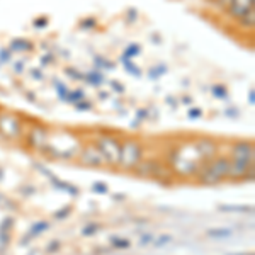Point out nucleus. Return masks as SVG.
<instances>
[{
    "mask_svg": "<svg viewBox=\"0 0 255 255\" xmlns=\"http://www.w3.org/2000/svg\"><path fill=\"white\" fill-rule=\"evenodd\" d=\"M196 150L203 158H215V155L218 151V145L213 141V139L201 138L196 141Z\"/></svg>",
    "mask_w": 255,
    "mask_h": 255,
    "instance_id": "obj_10",
    "label": "nucleus"
},
{
    "mask_svg": "<svg viewBox=\"0 0 255 255\" xmlns=\"http://www.w3.org/2000/svg\"><path fill=\"white\" fill-rule=\"evenodd\" d=\"M104 80H106V77L101 70H92V72L84 73V82L89 85H94V87H101V85L104 84Z\"/></svg>",
    "mask_w": 255,
    "mask_h": 255,
    "instance_id": "obj_13",
    "label": "nucleus"
},
{
    "mask_svg": "<svg viewBox=\"0 0 255 255\" xmlns=\"http://www.w3.org/2000/svg\"><path fill=\"white\" fill-rule=\"evenodd\" d=\"M92 191H94V192H99V194H106V192H108L109 189H108V186H106V184L96 182V184L92 186Z\"/></svg>",
    "mask_w": 255,
    "mask_h": 255,
    "instance_id": "obj_33",
    "label": "nucleus"
},
{
    "mask_svg": "<svg viewBox=\"0 0 255 255\" xmlns=\"http://www.w3.org/2000/svg\"><path fill=\"white\" fill-rule=\"evenodd\" d=\"M128 15H129V22H134V20H136V10L134 9L128 10Z\"/></svg>",
    "mask_w": 255,
    "mask_h": 255,
    "instance_id": "obj_45",
    "label": "nucleus"
},
{
    "mask_svg": "<svg viewBox=\"0 0 255 255\" xmlns=\"http://www.w3.org/2000/svg\"><path fill=\"white\" fill-rule=\"evenodd\" d=\"M111 89H113L116 94H125L126 92L125 85H123L121 82H118V80H111Z\"/></svg>",
    "mask_w": 255,
    "mask_h": 255,
    "instance_id": "obj_32",
    "label": "nucleus"
},
{
    "mask_svg": "<svg viewBox=\"0 0 255 255\" xmlns=\"http://www.w3.org/2000/svg\"><path fill=\"white\" fill-rule=\"evenodd\" d=\"M146 113H148L146 109H138V111H136V118L139 119V121H143V119H146V118H148V116H146Z\"/></svg>",
    "mask_w": 255,
    "mask_h": 255,
    "instance_id": "obj_44",
    "label": "nucleus"
},
{
    "mask_svg": "<svg viewBox=\"0 0 255 255\" xmlns=\"http://www.w3.org/2000/svg\"><path fill=\"white\" fill-rule=\"evenodd\" d=\"M84 99H87L85 97V92L82 89H75V90H68V96H67V101L65 102H68V104H79L80 101H84Z\"/></svg>",
    "mask_w": 255,
    "mask_h": 255,
    "instance_id": "obj_16",
    "label": "nucleus"
},
{
    "mask_svg": "<svg viewBox=\"0 0 255 255\" xmlns=\"http://www.w3.org/2000/svg\"><path fill=\"white\" fill-rule=\"evenodd\" d=\"M99 230H101V225H99V223H87L84 226V230H82V235H84V237H92V235H96Z\"/></svg>",
    "mask_w": 255,
    "mask_h": 255,
    "instance_id": "obj_24",
    "label": "nucleus"
},
{
    "mask_svg": "<svg viewBox=\"0 0 255 255\" xmlns=\"http://www.w3.org/2000/svg\"><path fill=\"white\" fill-rule=\"evenodd\" d=\"M167 72H168V68L165 67V65H157L155 68H150V72H148V77H150L151 80H157L162 75H165Z\"/></svg>",
    "mask_w": 255,
    "mask_h": 255,
    "instance_id": "obj_23",
    "label": "nucleus"
},
{
    "mask_svg": "<svg viewBox=\"0 0 255 255\" xmlns=\"http://www.w3.org/2000/svg\"><path fill=\"white\" fill-rule=\"evenodd\" d=\"M94 104L89 101V99H84V101H80L79 104H75V109L77 111H92Z\"/></svg>",
    "mask_w": 255,
    "mask_h": 255,
    "instance_id": "obj_30",
    "label": "nucleus"
},
{
    "mask_svg": "<svg viewBox=\"0 0 255 255\" xmlns=\"http://www.w3.org/2000/svg\"><path fill=\"white\" fill-rule=\"evenodd\" d=\"M96 146L102 153L108 165H118L119 162V151H121V143L114 136H101L96 141Z\"/></svg>",
    "mask_w": 255,
    "mask_h": 255,
    "instance_id": "obj_3",
    "label": "nucleus"
},
{
    "mask_svg": "<svg viewBox=\"0 0 255 255\" xmlns=\"http://www.w3.org/2000/svg\"><path fill=\"white\" fill-rule=\"evenodd\" d=\"M143 160V148L138 139H126L121 143V151H119V162L118 165L125 170H133L134 167Z\"/></svg>",
    "mask_w": 255,
    "mask_h": 255,
    "instance_id": "obj_2",
    "label": "nucleus"
},
{
    "mask_svg": "<svg viewBox=\"0 0 255 255\" xmlns=\"http://www.w3.org/2000/svg\"><path fill=\"white\" fill-rule=\"evenodd\" d=\"M46 250H48V254L58 252V250H60V242H58V240H53L51 244H49V245L46 247Z\"/></svg>",
    "mask_w": 255,
    "mask_h": 255,
    "instance_id": "obj_37",
    "label": "nucleus"
},
{
    "mask_svg": "<svg viewBox=\"0 0 255 255\" xmlns=\"http://www.w3.org/2000/svg\"><path fill=\"white\" fill-rule=\"evenodd\" d=\"M46 139H48V131L44 126H34L31 128L29 131V136H27V143L32 148H43L46 145Z\"/></svg>",
    "mask_w": 255,
    "mask_h": 255,
    "instance_id": "obj_9",
    "label": "nucleus"
},
{
    "mask_svg": "<svg viewBox=\"0 0 255 255\" xmlns=\"http://www.w3.org/2000/svg\"><path fill=\"white\" fill-rule=\"evenodd\" d=\"M94 63H96L97 70H101V72H104V70H114V67H116L113 61L102 58V56H96V58H94Z\"/></svg>",
    "mask_w": 255,
    "mask_h": 255,
    "instance_id": "obj_20",
    "label": "nucleus"
},
{
    "mask_svg": "<svg viewBox=\"0 0 255 255\" xmlns=\"http://www.w3.org/2000/svg\"><path fill=\"white\" fill-rule=\"evenodd\" d=\"M31 79H34V80H38V82H41V80H44V73L41 72L39 68H31Z\"/></svg>",
    "mask_w": 255,
    "mask_h": 255,
    "instance_id": "obj_35",
    "label": "nucleus"
},
{
    "mask_svg": "<svg viewBox=\"0 0 255 255\" xmlns=\"http://www.w3.org/2000/svg\"><path fill=\"white\" fill-rule=\"evenodd\" d=\"M180 101H182V104H191V102H192V99L189 97V96H184L182 99H180Z\"/></svg>",
    "mask_w": 255,
    "mask_h": 255,
    "instance_id": "obj_48",
    "label": "nucleus"
},
{
    "mask_svg": "<svg viewBox=\"0 0 255 255\" xmlns=\"http://www.w3.org/2000/svg\"><path fill=\"white\" fill-rule=\"evenodd\" d=\"M255 150L252 141H238L232 146V160L245 163H254Z\"/></svg>",
    "mask_w": 255,
    "mask_h": 255,
    "instance_id": "obj_5",
    "label": "nucleus"
},
{
    "mask_svg": "<svg viewBox=\"0 0 255 255\" xmlns=\"http://www.w3.org/2000/svg\"><path fill=\"white\" fill-rule=\"evenodd\" d=\"M211 96L215 99H220V101H226L228 99V89L221 84H216L211 87Z\"/></svg>",
    "mask_w": 255,
    "mask_h": 255,
    "instance_id": "obj_17",
    "label": "nucleus"
},
{
    "mask_svg": "<svg viewBox=\"0 0 255 255\" xmlns=\"http://www.w3.org/2000/svg\"><path fill=\"white\" fill-rule=\"evenodd\" d=\"M80 29H85V31H89V29H94V27L97 26V20L94 19V17H87V19H84V20H80Z\"/></svg>",
    "mask_w": 255,
    "mask_h": 255,
    "instance_id": "obj_26",
    "label": "nucleus"
},
{
    "mask_svg": "<svg viewBox=\"0 0 255 255\" xmlns=\"http://www.w3.org/2000/svg\"><path fill=\"white\" fill-rule=\"evenodd\" d=\"M133 170L139 177H153L155 172L158 170V165L155 162H151V160H139V163Z\"/></svg>",
    "mask_w": 255,
    "mask_h": 255,
    "instance_id": "obj_11",
    "label": "nucleus"
},
{
    "mask_svg": "<svg viewBox=\"0 0 255 255\" xmlns=\"http://www.w3.org/2000/svg\"><path fill=\"white\" fill-rule=\"evenodd\" d=\"M208 2H211V0H208Z\"/></svg>",
    "mask_w": 255,
    "mask_h": 255,
    "instance_id": "obj_49",
    "label": "nucleus"
},
{
    "mask_svg": "<svg viewBox=\"0 0 255 255\" xmlns=\"http://www.w3.org/2000/svg\"><path fill=\"white\" fill-rule=\"evenodd\" d=\"M80 163L82 165H87V167H101L106 163V160L96 145H89L80 153Z\"/></svg>",
    "mask_w": 255,
    "mask_h": 255,
    "instance_id": "obj_7",
    "label": "nucleus"
},
{
    "mask_svg": "<svg viewBox=\"0 0 255 255\" xmlns=\"http://www.w3.org/2000/svg\"><path fill=\"white\" fill-rule=\"evenodd\" d=\"M53 63V55L49 53V55H43L41 56V65L43 67H48V65H51Z\"/></svg>",
    "mask_w": 255,
    "mask_h": 255,
    "instance_id": "obj_41",
    "label": "nucleus"
},
{
    "mask_svg": "<svg viewBox=\"0 0 255 255\" xmlns=\"http://www.w3.org/2000/svg\"><path fill=\"white\" fill-rule=\"evenodd\" d=\"M201 116H203V109L196 108V109L189 111V119H199Z\"/></svg>",
    "mask_w": 255,
    "mask_h": 255,
    "instance_id": "obj_39",
    "label": "nucleus"
},
{
    "mask_svg": "<svg viewBox=\"0 0 255 255\" xmlns=\"http://www.w3.org/2000/svg\"><path fill=\"white\" fill-rule=\"evenodd\" d=\"M230 158L228 157H215L209 162L208 167H204L199 172V180L203 184H218L223 179H228Z\"/></svg>",
    "mask_w": 255,
    "mask_h": 255,
    "instance_id": "obj_1",
    "label": "nucleus"
},
{
    "mask_svg": "<svg viewBox=\"0 0 255 255\" xmlns=\"http://www.w3.org/2000/svg\"><path fill=\"white\" fill-rule=\"evenodd\" d=\"M153 240H155V237H153V235H150V233H146V235H143V237H141L139 244H141V245H148V244H151Z\"/></svg>",
    "mask_w": 255,
    "mask_h": 255,
    "instance_id": "obj_42",
    "label": "nucleus"
},
{
    "mask_svg": "<svg viewBox=\"0 0 255 255\" xmlns=\"http://www.w3.org/2000/svg\"><path fill=\"white\" fill-rule=\"evenodd\" d=\"M249 102H250V104H254V102H255V90L252 87L249 89Z\"/></svg>",
    "mask_w": 255,
    "mask_h": 255,
    "instance_id": "obj_47",
    "label": "nucleus"
},
{
    "mask_svg": "<svg viewBox=\"0 0 255 255\" xmlns=\"http://www.w3.org/2000/svg\"><path fill=\"white\" fill-rule=\"evenodd\" d=\"M111 244H113L114 249H128L129 247V242L125 240V238H118V237H113L111 238Z\"/></svg>",
    "mask_w": 255,
    "mask_h": 255,
    "instance_id": "obj_27",
    "label": "nucleus"
},
{
    "mask_svg": "<svg viewBox=\"0 0 255 255\" xmlns=\"http://www.w3.org/2000/svg\"><path fill=\"white\" fill-rule=\"evenodd\" d=\"M172 240V237L170 235H162L158 238V240H153L151 244H153L155 247H162V245H165V244H168V242Z\"/></svg>",
    "mask_w": 255,
    "mask_h": 255,
    "instance_id": "obj_36",
    "label": "nucleus"
},
{
    "mask_svg": "<svg viewBox=\"0 0 255 255\" xmlns=\"http://www.w3.org/2000/svg\"><path fill=\"white\" fill-rule=\"evenodd\" d=\"M237 22L240 24L244 29H254V26H255V9L250 10V12H247L244 17H240V19L237 20Z\"/></svg>",
    "mask_w": 255,
    "mask_h": 255,
    "instance_id": "obj_14",
    "label": "nucleus"
},
{
    "mask_svg": "<svg viewBox=\"0 0 255 255\" xmlns=\"http://www.w3.org/2000/svg\"><path fill=\"white\" fill-rule=\"evenodd\" d=\"M32 26H34L36 29H43V27L48 26V17H38V19H34Z\"/></svg>",
    "mask_w": 255,
    "mask_h": 255,
    "instance_id": "obj_34",
    "label": "nucleus"
},
{
    "mask_svg": "<svg viewBox=\"0 0 255 255\" xmlns=\"http://www.w3.org/2000/svg\"><path fill=\"white\" fill-rule=\"evenodd\" d=\"M249 174L254 175V163H245V162H237V160H230L228 179H233V180L247 179Z\"/></svg>",
    "mask_w": 255,
    "mask_h": 255,
    "instance_id": "obj_8",
    "label": "nucleus"
},
{
    "mask_svg": "<svg viewBox=\"0 0 255 255\" xmlns=\"http://www.w3.org/2000/svg\"><path fill=\"white\" fill-rule=\"evenodd\" d=\"M53 85H55V90H56V96H58L60 101H67V96H68V87L63 84V82H60V80H53Z\"/></svg>",
    "mask_w": 255,
    "mask_h": 255,
    "instance_id": "obj_18",
    "label": "nucleus"
},
{
    "mask_svg": "<svg viewBox=\"0 0 255 255\" xmlns=\"http://www.w3.org/2000/svg\"><path fill=\"white\" fill-rule=\"evenodd\" d=\"M252 208H249V206H220V211H250Z\"/></svg>",
    "mask_w": 255,
    "mask_h": 255,
    "instance_id": "obj_31",
    "label": "nucleus"
},
{
    "mask_svg": "<svg viewBox=\"0 0 255 255\" xmlns=\"http://www.w3.org/2000/svg\"><path fill=\"white\" fill-rule=\"evenodd\" d=\"M121 63L125 65L128 73H131L133 77H141V68H138L136 65L133 63V60H131V58H126V56L123 55L121 56Z\"/></svg>",
    "mask_w": 255,
    "mask_h": 255,
    "instance_id": "obj_15",
    "label": "nucleus"
},
{
    "mask_svg": "<svg viewBox=\"0 0 255 255\" xmlns=\"http://www.w3.org/2000/svg\"><path fill=\"white\" fill-rule=\"evenodd\" d=\"M49 228V223L48 221H36L34 225L31 226V230H29V237H36V235H39V233H43V232H46V230Z\"/></svg>",
    "mask_w": 255,
    "mask_h": 255,
    "instance_id": "obj_19",
    "label": "nucleus"
},
{
    "mask_svg": "<svg viewBox=\"0 0 255 255\" xmlns=\"http://www.w3.org/2000/svg\"><path fill=\"white\" fill-rule=\"evenodd\" d=\"M22 133V125L19 118L12 113H0V134L7 139H15Z\"/></svg>",
    "mask_w": 255,
    "mask_h": 255,
    "instance_id": "obj_4",
    "label": "nucleus"
},
{
    "mask_svg": "<svg viewBox=\"0 0 255 255\" xmlns=\"http://www.w3.org/2000/svg\"><path fill=\"white\" fill-rule=\"evenodd\" d=\"M206 235H208V237H211V238H228V237H232V230H226V228H213V230H208Z\"/></svg>",
    "mask_w": 255,
    "mask_h": 255,
    "instance_id": "obj_21",
    "label": "nucleus"
},
{
    "mask_svg": "<svg viewBox=\"0 0 255 255\" xmlns=\"http://www.w3.org/2000/svg\"><path fill=\"white\" fill-rule=\"evenodd\" d=\"M14 70H15V73H22L24 72V61L22 60H19L17 63H14Z\"/></svg>",
    "mask_w": 255,
    "mask_h": 255,
    "instance_id": "obj_43",
    "label": "nucleus"
},
{
    "mask_svg": "<svg viewBox=\"0 0 255 255\" xmlns=\"http://www.w3.org/2000/svg\"><path fill=\"white\" fill-rule=\"evenodd\" d=\"M70 211H72V208H70V206L63 208L60 213H55V218H58V220H63V218H67L70 215Z\"/></svg>",
    "mask_w": 255,
    "mask_h": 255,
    "instance_id": "obj_40",
    "label": "nucleus"
},
{
    "mask_svg": "<svg viewBox=\"0 0 255 255\" xmlns=\"http://www.w3.org/2000/svg\"><path fill=\"white\" fill-rule=\"evenodd\" d=\"M10 60H12V51L9 48L0 49V63H10Z\"/></svg>",
    "mask_w": 255,
    "mask_h": 255,
    "instance_id": "obj_28",
    "label": "nucleus"
},
{
    "mask_svg": "<svg viewBox=\"0 0 255 255\" xmlns=\"http://www.w3.org/2000/svg\"><path fill=\"white\" fill-rule=\"evenodd\" d=\"M225 113H226V116H230V118H237L238 116V109H226Z\"/></svg>",
    "mask_w": 255,
    "mask_h": 255,
    "instance_id": "obj_46",
    "label": "nucleus"
},
{
    "mask_svg": "<svg viewBox=\"0 0 255 255\" xmlns=\"http://www.w3.org/2000/svg\"><path fill=\"white\" fill-rule=\"evenodd\" d=\"M211 3L215 9H218V10H225L226 12V9H228V3H230V0H211Z\"/></svg>",
    "mask_w": 255,
    "mask_h": 255,
    "instance_id": "obj_29",
    "label": "nucleus"
},
{
    "mask_svg": "<svg viewBox=\"0 0 255 255\" xmlns=\"http://www.w3.org/2000/svg\"><path fill=\"white\" fill-rule=\"evenodd\" d=\"M254 9H255V0H230L226 14L232 19L238 20L240 17H244L247 12H250Z\"/></svg>",
    "mask_w": 255,
    "mask_h": 255,
    "instance_id": "obj_6",
    "label": "nucleus"
},
{
    "mask_svg": "<svg viewBox=\"0 0 255 255\" xmlns=\"http://www.w3.org/2000/svg\"><path fill=\"white\" fill-rule=\"evenodd\" d=\"M139 53H141V46L136 44V43H131V44H128V46H126V49H125V53H123V55H125L126 58L133 60V58H136Z\"/></svg>",
    "mask_w": 255,
    "mask_h": 255,
    "instance_id": "obj_22",
    "label": "nucleus"
},
{
    "mask_svg": "<svg viewBox=\"0 0 255 255\" xmlns=\"http://www.w3.org/2000/svg\"><path fill=\"white\" fill-rule=\"evenodd\" d=\"M12 218H5V220L2 221V225H0V232H7V230L12 228Z\"/></svg>",
    "mask_w": 255,
    "mask_h": 255,
    "instance_id": "obj_38",
    "label": "nucleus"
},
{
    "mask_svg": "<svg viewBox=\"0 0 255 255\" xmlns=\"http://www.w3.org/2000/svg\"><path fill=\"white\" fill-rule=\"evenodd\" d=\"M9 49H10L12 53H14V51H17V53H27V51H32V49H34V44H32L31 41L26 39V38H15V39L10 41Z\"/></svg>",
    "mask_w": 255,
    "mask_h": 255,
    "instance_id": "obj_12",
    "label": "nucleus"
},
{
    "mask_svg": "<svg viewBox=\"0 0 255 255\" xmlns=\"http://www.w3.org/2000/svg\"><path fill=\"white\" fill-rule=\"evenodd\" d=\"M65 73H67L72 80H79V82L82 80V82H84V73H80L79 70H75L72 67H67V68H65Z\"/></svg>",
    "mask_w": 255,
    "mask_h": 255,
    "instance_id": "obj_25",
    "label": "nucleus"
}]
</instances>
